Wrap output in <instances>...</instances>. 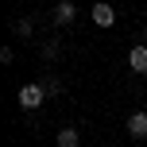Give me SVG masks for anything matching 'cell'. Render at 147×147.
<instances>
[{
  "label": "cell",
  "mask_w": 147,
  "mask_h": 147,
  "mask_svg": "<svg viewBox=\"0 0 147 147\" xmlns=\"http://www.w3.org/2000/svg\"><path fill=\"white\" fill-rule=\"evenodd\" d=\"M43 101H47V89H43V81H35V85H23V89H20V109L35 112Z\"/></svg>",
  "instance_id": "cell-1"
},
{
  "label": "cell",
  "mask_w": 147,
  "mask_h": 147,
  "mask_svg": "<svg viewBox=\"0 0 147 147\" xmlns=\"http://www.w3.org/2000/svg\"><path fill=\"white\" fill-rule=\"evenodd\" d=\"M74 16H78V4H74V0H58V4H54V23H58V27L74 23Z\"/></svg>",
  "instance_id": "cell-2"
},
{
  "label": "cell",
  "mask_w": 147,
  "mask_h": 147,
  "mask_svg": "<svg viewBox=\"0 0 147 147\" xmlns=\"http://www.w3.org/2000/svg\"><path fill=\"white\" fill-rule=\"evenodd\" d=\"M93 23L97 27H112V23H116V12H112V4H93Z\"/></svg>",
  "instance_id": "cell-3"
},
{
  "label": "cell",
  "mask_w": 147,
  "mask_h": 147,
  "mask_svg": "<svg viewBox=\"0 0 147 147\" xmlns=\"http://www.w3.org/2000/svg\"><path fill=\"white\" fill-rule=\"evenodd\" d=\"M128 136L147 140V112H132V116H128Z\"/></svg>",
  "instance_id": "cell-4"
},
{
  "label": "cell",
  "mask_w": 147,
  "mask_h": 147,
  "mask_svg": "<svg viewBox=\"0 0 147 147\" xmlns=\"http://www.w3.org/2000/svg\"><path fill=\"white\" fill-rule=\"evenodd\" d=\"M128 66H132L136 74H147V47H143V43L128 51Z\"/></svg>",
  "instance_id": "cell-5"
},
{
  "label": "cell",
  "mask_w": 147,
  "mask_h": 147,
  "mask_svg": "<svg viewBox=\"0 0 147 147\" xmlns=\"http://www.w3.org/2000/svg\"><path fill=\"white\" fill-rule=\"evenodd\" d=\"M54 143H58V147H81V132H78V128H62Z\"/></svg>",
  "instance_id": "cell-6"
},
{
  "label": "cell",
  "mask_w": 147,
  "mask_h": 147,
  "mask_svg": "<svg viewBox=\"0 0 147 147\" xmlns=\"http://www.w3.org/2000/svg\"><path fill=\"white\" fill-rule=\"evenodd\" d=\"M31 31H35V20H16L12 23V35H20V39H27Z\"/></svg>",
  "instance_id": "cell-7"
},
{
  "label": "cell",
  "mask_w": 147,
  "mask_h": 147,
  "mask_svg": "<svg viewBox=\"0 0 147 147\" xmlns=\"http://www.w3.org/2000/svg\"><path fill=\"white\" fill-rule=\"evenodd\" d=\"M43 58H47V62L62 58V47H58V39H51V43H43Z\"/></svg>",
  "instance_id": "cell-8"
},
{
  "label": "cell",
  "mask_w": 147,
  "mask_h": 147,
  "mask_svg": "<svg viewBox=\"0 0 147 147\" xmlns=\"http://www.w3.org/2000/svg\"><path fill=\"white\" fill-rule=\"evenodd\" d=\"M43 89H47V93H62V85H58L54 78H47V81H43Z\"/></svg>",
  "instance_id": "cell-9"
},
{
  "label": "cell",
  "mask_w": 147,
  "mask_h": 147,
  "mask_svg": "<svg viewBox=\"0 0 147 147\" xmlns=\"http://www.w3.org/2000/svg\"><path fill=\"white\" fill-rule=\"evenodd\" d=\"M43 4H47V0H43Z\"/></svg>",
  "instance_id": "cell-10"
}]
</instances>
